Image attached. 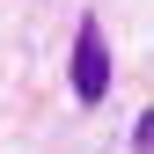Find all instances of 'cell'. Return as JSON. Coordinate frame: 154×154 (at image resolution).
I'll return each instance as SVG.
<instances>
[{"label": "cell", "instance_id": "7a4b0ae2", "mask_svg": "<svg viewBox=\"0 0 154 154\" xmlns=\"http://www.w3.org/2000/svg\"><path fill=\"white\" fill-rule=\"evenodd\" d=\"M132 154H154V118H140V125H132Z\"/></svg>", "mask_w": 154, "mask_h": 154}, {"label": "cell", "instance_id": "6da1fadb", "mask_svg": "<svg viewBox=\"0 0 154 154\" xmlns=\"http://www.w3.org/2000/svg\"><path fill=\"white\" fill-rule=\"evenodd\" d=\"M73 103H103L110 95V44H103V22L81 15V29H73Z\"/></svg>", "mask_w": 154, "mask_h": 154}]
</instances>
